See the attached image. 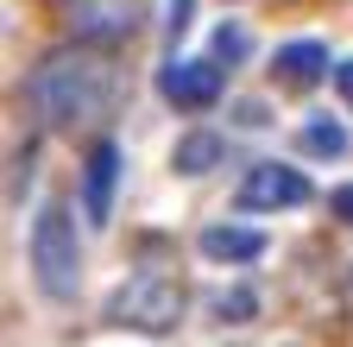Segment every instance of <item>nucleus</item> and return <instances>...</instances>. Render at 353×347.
Here are the masks:
<instances>
[{"mask_svg":"<svg viewBox=\"0 0 353 347\" xmlns=\"http://www.w3.org/2000/svg\"><path fill=\"white\" fill-rule=\"evenodd\" d=\"M26 101L44 126H88L101 120L108 101H114V70L88 51H51L32 76H26Z\"/></svg>","mask_w":353,"mask_h":347,"instance_id":"f257e3e1","label":"nucleus"},{"mask_svg":"<svg viewBox=\"0 0 353 347\" xmlns=\"http://www.w3.org/2000/svg\"><path fill=\"white\" fill-rule=\"evenodd\" d=\"M32 278L38 290L51 297V303H70L76 284H82V246H76V221H70V208H38V221H32Z\"/></svg>","mask_w":353,"mask_h":347,"instance_id":"f03ea898","label":"nucleus"},{"mask_svg":"<svg viewBox=\"0 0 353 347\" xmlns=\"http://www.w3.org/2000/svg\"><path fill=\"white\" fill-rule=\"evenodd\" d=\"M108 316L126 322V328H145V335H164L176 328V316H183V284L164 278V272H139V278H126L108 303Z\"/></svg>","mask_w":353,"mask_h":347,"instance_id":"7ed1b4c3","label":"nucleus"},{"mask_svg":"<svg viewBox=\"0 0 353 347\" xmlns=\"http://www.w3.org/2000/svg\"><path fill=\"white\" fill-rule=\"evenodd\" d=\"M152 0H70V32L76 45H126L145 26Z\"/></svg>","mask_w":353,"mask_h":347,"instance_id":"20e7f679","label":"nucleus"},{"mask_svg":"<svg viewBox=\"0 0 353 347\" xmlns=\"http://www.w3.org/2000/svg\"><path fill=\"white\" fill-rule=\"evenodd\" d=\"M158 89H164L170 108L202 114V108L221 101V63H208V57H170V63L158 70Z\"/></svg>","mask_w":353,"mask_h":347,"instance_id":"39448f33","label":"nucleus"},{"mask_svg":"<svg viewBox=\"0 0 353 347\" xmlns=\"http://www.w3.org/2000/svg\"><path fill=\"white\" fill-rule=\"evenodd\" d=\"M309 202V177L296 164H252L240 184V208H296Z\"/></svg>","mask_w":353,"mask_h":347,"instance_id":"423d86ee","label":"nucleus"},{"mask_svg":"<svg viewBox=\"0 0 353 347\" xmlns=\"http://www.w3.org/2000/svg\"><path fill=\"white\" fill-rule=\"evenodd\" d=\"M114 177H120V146H95L88 152V184H82V208H88V221H108L114 215Z\"/></svg>","mask_w":353,"mask_h":347,"instance_id":"0eeeda50","label":"nucleus"},{"mask_svg":"<svg viewBox=\"0 0 353 347\" xmlns=\"http://www.w3.org/2000/svg\"><path fill=\"white\" fill-rule=\"evenodd\" d=\"M278 82H284V89H316V82L328 76V51L316 45V38H296V45H284L278 51Z\"/></svg>","mask_w":353,"mask_h":347,"instance_id":"6e6552de","label":"nucleus"},{"mask_svg":"<svg viewBox=\"0 0 353 347\" xmlns=\"http://www.w3.org/2000/svg\"><path fill=\"white\" fill-rule=\"evenodd\" d=\"M202 252L208 259H221V266H246V259H259L265 252V234L259 228H202Z\"/></svg>","mask_w":353,"mask_h":347,"instance_id":"1a4fd4ad","label":"nucleus"},{"mask_svg":"<svg viewBox=\"0 0 353 347\" xmlns=\"http://www.w3.org/2000/svg\"><path fill=\"white\" fill-rule=\"evenodd\" d=\"M221 152H228V146H221L214 133H183V139H176V152H170V164L183 170V177H202V170L221 164Z\"/></svg>","mask_w":353,"mask_h":347,"instance_id":"9d476101","label":"nucleus"},{"mask_svg":"<svg viewBox=\"0 0 353 347\" xmlns=\"http://www.w3.org/2000/svg\"><path fill=\"white\" fill-rule=\"evenodd\" d=\"M303 152L341 158V152H347V126H334V120H309V126H303Z\"/></svg>","mask_w":353,"mask_h":347,"instance_id":"9b49d317","label":"nucleus"},{"mask_svg":"<svg viewBox=\"0 0 353 347\" xmlns=\"http://www.w3.org/2000/svg\"><path fill=\"white\" fill-rule=\"evenodd\" d=\"M252 310H259V297H252L246 284H234V290H214V316H221V322H252Z\"/></svg>","mask_w":353,"mask_h":347,"instance_id":"f8f14e48","label":"nucleus"},{"mask_svg":"<svg viewBox=\"0 0 353 347\" xmlns=\"http://www.w3.org/2000/svg\"><path fill=\"white\" fill-rule=\"evenodd\" d=\"M214 57H246V32L240 26H221L214 32Z\"/></svg>","mask_w":353,"mask_h":347,"instance_id":"ddd939ff","label":"nucleus"},{"mask_svg":"<svg viewBox=\"0 0 353 347\" xmlns=\"http://www.w3.org/2000/svg\"><path fill=\"white\" fill-rule=\"evenodd\" d=\"M334 89H341V101L353 108V63H334Z\"/></svg>","mask_w":353,"mask_h":347,"instance_id":"4468645a","label":"nucleus"},{"mask_svg":"<svg viewBox=\"0 0 353 347\" xmlns=\"http://www.w3.org/2000/svg\"><path fill=\"white\" fill-rule=\"evenodd\" d=\"M328 208L341 215V221H353V184H347V190H334V202H328Z\"/></svg>","mask_w":353,"mask_h":347,"instance_id":"2eb2a0df","label":"nucleus"},{"mask_svg":"<svg viewBox=\"0 0 353 347\" xmlns=\"http://www.w3.org/2000/svg\"><path fill=\"white\" fill-rule=\"evenodd\" d=\"M63 7H70V0H63Z\"/></svg>","mask_w":353,"mask_h":347,"instance_id":"dca6fc26","label":"nucleus"}]
</instances>
